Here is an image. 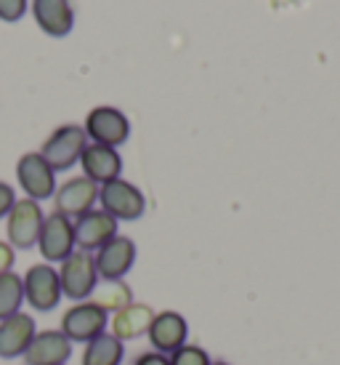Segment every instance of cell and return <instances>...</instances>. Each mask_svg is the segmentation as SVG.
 Returning <instances> with one entry per match:
<instances>
[{
    "label": "cell",
    "mask_w": 340,
    "mask_h": 365,
    "mask_svg": "<svg viewBox=\"0 0 340 365\" xmlns=\"http://www.w3.org/2000/svg\"><path fill=\"white\" fill-rule=\"evenodd\" d=\"M59 283H61V296H67L70 302H88L101 283L93 254H85V251L75 248L59 264Z\"/></svg>",
    "instance_id": "1"
},
{
    "label": "cell",
    "mask_w": 340,
    "mask_h": 365,
    "mask_svg": "<svg viewBox=\"0 0 340 365\" xmlns=\"http://www.w3.org/2000/svg\"><path fill=\"white\" fill-rule=\"evenodd\" d=\"M99 205L117 222H139L147 213V197L128 179H112L99 187Z\"/></svg>",
    "instance_id": "2"
},
{
    "label": "cell",
    "mask_w": 340,
    "mask_h": 365,
    "mask_svg": "<svg viewBox=\"0 0 340 365\" xmlns=\"http://www.w3.org/2000/svg\"><path fill=\"white\" fill-rule=\"evenodd\" d=\"M85 147H88V136L83 131V125L64 123V125H59L43 142L41 155L46 158V163H48L51 168L59 173V171H70L75 163H80V155Z\"/></svg>",
    "instance_id": "3"
},
{
    "label": "cell",
    "mask_w": 340,
    "mask_h": 365,
    "mask_svg": "<svg viewBox=\"0 0 340 365\" xmlns=\"http://www.w3.org/2000/svg\"><path fill=\"white\" fill-rule=\"evenodd\" d=\"M43 219H46V213H43L38 200H30V197L16 200L14 208L9 211V216H6V235H9L11 248L14 251H30V248H35Z\"/></svg>",
    "instance_id": "4"
},
{
    "label": "cell",
    "mask_w": 340,
    "mask_h": 365,
    "mask_svg": "<svg viewBox=\"0 0 340 365\" xmlns=\"http://www.w3.org/2000/svg\"><path fill=\"white\" fill-rule=\"evenodd\" d=\"M107 328H110V314L99 309L90 299L88 302H75L67 312L61 314L59 323V331L70 339L72 344H88L90 339L107 334Z\"/></svg>",
    "instance_id": "5"
},
{
    "label": "cell",
    "mask_w": 340,
    "mask_h": 365,
    "mask_svg": "<svg viewBox=\"0 0 340 365\" xmlns=\"http://www.w3.org/2000/svg\"><path fill=\"white\" fill-rule=\"evenodd\" d=\"M21 283H24V302L35 312H51L61 302L59 269L53 264H32L30 269L21 274Z\"/></svg>",
    "instance_id": "6"
},
{
    "label": "cell",
    "mask_w": 340,
    "mask_h": 365,
    "mask_svg": "<svg viewBox=\"0 0 340 365\" xmlns=\"http://www.w3.org/2000/svg\"><path fill=\"white\" fill-rule=\"evenodd\" d=\"M83 131L88 136V142L93 144H104V147H122L130 136V120L128 115L117 107H110V104H101V107H93L85 118V125Z\"/></svg>",
    "instance_id": "7"
},
{
    "label": "cell",
    "mask_w": 340,
    "mask_h": 365,
    "mask_svg": "<svg viewBox=\"0 0 340 365\" xmlns=\"http://www.w3.org/2000/svg\"><path fill=\"white\" fill-rule=\"evenodd\" d=\"M43 262L46 264H61L67 256L75 251V224L72 219L61 216V213H48L43 219L41 235H38V245Z\"/></svg>",
    "instance_id": "8"
},
{
    "label": "cell",
    "mask_w": 340,
    "mask_h": 365,
    "mask_svg": "<svg viewBox=\"0 0 340 365\" xmlns=\"http://www.w3.org/2000/svg\"><path fill=\"white\" fill-rule=\"evenodd\" d=\"M16 182L30 200H48L56 192V171L51 168L41 153H24L16 163Z\"/></svg>",
    "instance_id": "9"
},
{
    "label": "cell",
    "mask_w": 340,
    "mask_h": 365,
    "mask_svg": "<svg viewBox=\"0 0 340 365\" xmlns=\"http://www.w3.org/2000/svg\"><path fill=\"white\" fill-rule=\"evenodd\" d=\"M139 256V248L130 240L128 235H115L110 243L101 245L99 251L93 254L96 259V272H99L101 283H110V280H125V274L133 269Z\"/></svg>",
    "instance_id": "10"
},
{
    "label": "cell",
    "mask_w": 340,
    "mask_h": 365,
    "mask_svg": "<svg viewBox=\"0 0 340 365\" xmlns=\"http://www.w3.org/2000/svg\"><path fill=\"white\" fill-rule=\"evenodd\" d=\"M96 200H99V184H93L85 176H72V179H67L64 184L56 187L53 211L75 222L78 216L96 208Z\"/></svg>",
    "instance_id": "11"
},
{
    "label": "cell",
    "mask_w": 340,
    "mask_h": 365,
    "mask_svg": "<svg viewBox=\"0 0 340 365\" xmlns=\"http://www.w3.org/2000/svg\"><path fill=\"white\" fill-rule=\"evenodd\" d=\"M75 248L85 251V254H96L101 245H107L117 232V219H112L107 211L101 208H90L75 219Z\"/></svg>",
    "instance_id": "12"
},
{
    "label": "cell",
    "mask_w": 340,
    "mask_h": 365,
    "mask_svg": "<svg viewBox=\"0 0 340 365\" xmlns=\"http://www.w3.org/2000/svg\"><path fill=\"white\" fill-rule=\"evenodd\" d=\"M147 339H149V346L154 352L170 355V352H176L179 346L186 344V339H189V323H186V317L181 312H176V309L154 312V320H152L149 331H147Z\"/></svg>",
    "instance_id": "13"
},
{
    "label": "cell",
    "mask_w": 340,
    "mask_h": 365,
    "mask_svg": "<svg viewBox=\"0 0 340 365\" xmlns=\"http://www.w3.org/2000/svg\"><path fill=\"white\" fill-rule=\"evenodd\" d=\"M72 357V341L59 328L38 331L24 352V365H67Z\"/></svg>",
    "instance_id": "14"
},
{
    "label": "cell",
    "mask_w": 340,
    "mask_h": 365,
    "mask_svg": "<svg viewBox=\"0 0 340 365\" xmlns=\"http://www.w3.org/2000/svg\"><path fill=\"white\" fill-rule=\"evenodd\" d=\"M35 334H38V323L27 312H16L6 320H0V357L3 360L24 357Z\"/></svg>",
    "instance_id": "15"
},
{
    "label": "cell",
    "mask_w": 340,
    "mask_h": 365,
    "mask_svg": "<svg viewBox=\"0 0 340 365\" xmlns=\"http://www.w3.org/2000/svg\"><path fill=\"white\" fill-rule=\"evenodd\" d=\"M80 168L83 176L90 179L93 184H107L112 179L122 176V158L115 147H104V144L88 142V147L80 155Z\"/></svg>",
    "instance_id": "16"
},
{
    "label": "cell",
    "mask_w": 340,
    "mask_h": 365,
    "mask_svg": "<svg viewBox=\"0 0 340 365\" xmlns=\"http://www.w3.org/2000/svg\"><path fill=\"white\" fill-rule=\"evenodd\" d=\"M32 16L48 38H67L75 30V9L70 0H32Z\"/></svg>",
    "instance_id": "17"
},
{
    "label": "cell",
    "mask_w": 340,
    "mask_h": 365,
    "mask_svg": "<svg viewBox=\"0 0 340 365\" xmlns=\"http://www.w3.org/2000/svg\"><path fill=\"white\" fill-rule=\"evenodd\" d=\"M152 320H154V309L144 302H133V304L122 307L120 312L110 314V334L115 339L125 341H136L141 336H147Z\"/></svg>",
    "instance_id": "18"
},
{
    "label": "cell",
    "mask_w": 340,
    "mask_h": 365,
    "mask_svg": "<svg viewBox=\"0 0 340 365\" xmlns=\"http://www.w3.org/2000/svg\"><path fill=\"white\" fill-rule=\"evenodd\" d=\"M122 357H125V344L107 331L83 346L80 365H120Z\"/></svg>",
    "instance_id": "19"
},
{
    "label": "cell",
    "mask_w": 340,
    "mask_h": 365,
    "mask_svg": "<svg viewBox=\"0 0 340 365\" xmlns=\"http://www.w3.org/2000/svg\"><path fill=\"white\" fill-rule=\"evenodd\" d=\"M90 302L104 309L107 314L120 312L122 307L133 304V288L125 280H110V283H99L96 294L90 296Z\"/></svg>",
    "instance_id": "20"
},
{
    "label": "cell",
    "mask_w": 340,
    "mask_h": 365,
    "mask_svg": "<svg viewBox=\"0 0 340 365\" xmlns=\"http://www.w3.org/2000/svg\"><path fill=\"white\" fill-rule=\"evenodd\" d=\"M24 304V283L16 272L0 274V320L21 312Z\"/></svg>",
    "instance_id": "21"
},
{
    "label": "cell",
    "mask_w": 340,
    "mask_h": 365,
    "mask_svg": "<svg viewBox=\"0 0 340 365\" xmlns=\"http://www.w3.org/2000/svg\"><path fill=\"white\" fill-rule=\"evenodd\" d=\"M168 357H170V365H213L211 355L202 346L189 344V341L184 346H179L176 352H170Z\"/></svg>",
    "instance_id": "22"
},
{
    "label": "cell",
    "mask_w": 340,
    "mask_h": 365,
    "mask_svg": "<svg viewBox=\"0 0 340 365\" xmlns=\"http://www.w3.org/2000/svg\"><path fill=\"white\" fill-rule=\"evenodd\" d=\"M30 9V0H0V21H19Z\"/></svg>",
    "instance_id": "23"
},
{
    "label": "cell",
    "mask_w": 340,
    "mask_h": 365,
    "mask_svg": "<svg viewBox=\"0 0 340 365\" xmlns=\"http://www.w3.org/2000/svg\"><path fill=\"white\" fill-rule=\"evenodd\" d=\"M16 200H19V197H16V192H14V187L6 182H0V219L9 216V211L14 208Z\"/></svg>",
    "instance_id": "24"
},
{
    "label": "cell",
    "mask_w": 340,
    "mask_h": 365,
    "mask_svg": "<svg viewBox=\"0 0 340 365\" xmlns=\"http://www.w3.org/2000/svg\"><path fill=\"white\" fill-rule=\"evenodd\" d=\"M14 262H16V251L11 248L9 240H0V274L14 272Z\"/></svg>",
    "instance_id": "25"
},
{
    "label": "cell",
    "mask_w": 340,
    "mask_h": 365,
    "mask_svg": "<svg viewBox=\"0 0 340 365\" xmlns=\"http://www.w3.org/2000/svg\"><path fill=\"white\" fill-rule=\"evenodd\" d=\"M133 365H170V357L149 349V352H141V355L133 360Z\"/></svg>",
    "instance_id": "26"
},
{
    "label": "cell",
    "mask_w": 340,
    "mask_h": 365,
    "mask_svg": "<svg viewBox=\"0 0 340 365\" xmlns=\"http://www.w3.org/2000/svg\"><path fill=\"white\" fill-rule=\"evenodd\" d=\"M213 365H231V363H223V360H221V363H213Z\"/></svg>",
    "instance_id": "27"
}]
</instances>
